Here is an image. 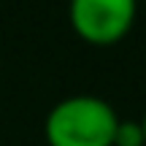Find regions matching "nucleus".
<instances>
[{
    "mask_svg": "<svg viewBox=\"0 0 146 146\" xmlns=\"http://www.w3.org/2000/svg\"><path fill=\"white\" fill-rule=\"evenodd\" d=\"M119 114L98 95H70L60 100L43 122L49 146H111Z\"/></svg>",
    "mask_w": 146,
    "mask_h": 146,
    "instance_id": "obj_1",
    "label": "nucleus"
},
{
    "mask_svg": "<svg viewBox=\"0 0 146 146\" xmlns=\"http://www.w3.org/2000/svg\"><path fill=\"white\" fill-rule=\"evenodd\" d=\"M68 16L78 38L95 46L116 43L133 30L138 16L135 0H70Z\"/></svg>",
    "mask_w": 146,
    "mask_h": 146,
    "instance_id": "obj_2",
    "label": "nucleus"
},
{
    "mask_svg": "<svg viewBox=\"0 0 146 146\" xmlns=\"http://www.w3.org/2000/svg\"><path fill=\"white\" fill-rule=\"evenodd\" d=\"M111 146H143V130H141V119H122L116 122L114 130V143Z\"/></svg>",
    "mask_w": 146,
    "mask_h": 146,
    "instance_id": "obj_3",
    "label": "nucleus"
},
{
    "mask_svg": "<svg viewBox=\"0 0 146 146\" xmlns=\"http://www.w3.org/2000/svg\"><path fill=\"white\" fill-rule=\"evenodd\" d=\"M141 130H143V146H146V114H143V119H141Z\"/></svg>",
    "mask_w": 146,
    "mask_h": 146,
    "instance_id": "obj_4",
    "label": "nucleus"
},
{
    "mask_svg": "<svg viewBox=\"0 0 146 146\" xmlns=\"http://www.w3.org/2000/svg\"><path fill=\"white\" fill-rule=\"evenodd\" d=\"M135 3H141V0H135Z\"/></svg>",
    "mask_w": 146,
    "mask_h": 146,
    "instance_id": "obj_5",
    "label": "nucleus"
}]
</instances>
